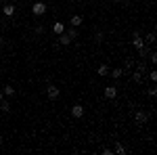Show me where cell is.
<instances>
[{
    "mask_svg": "<svg viewBox=\"0 0 157 155\" xmlns=\"http://www.w3.org/2000/svg\"><path fill=\"white\" fill-rule=\"evenodd\" d=\"M149 59H151V63H153V65L157 63V52H155V50H151V52H149Z\"/></svg>",
    "mask_w": 157,
    "mask_h": 155,
    "instance_id": "19",
    "label": "cell"
},
{
    "mask_svg": "<svg viewBox=\"0 0 157 155\" xmlns=\"http://www.w3.org/2000/svg\"><path fill=\"white\" fill-rule=\"evenodd\" d=\"M115 153L117 155H126V147H124L121 143H117V141H115Z\"/></svg>",
    "mask_w": 157,
    "mask_h": 155,
    "instance_id": "16",
    "label": "cell"
},
{
    "mask_svg": "<svg viewBox=\"0 0 157 155\" xmlns=\"http://www.w3.org/2000/svg\"><path fill=\"white\" fill-rule=\"evenodd\" d=\"M0 19H2V13H0Z\"/></svg>",
    "mask_w": 157,
    "mask_h": 155,
    "instance_id": "29",
    "label": "cell"
},
{
    "mask_svg": "<svg viewBox=\"0 0 157 155\" xmlns=\"http://www.w3.org/2000/svg\"><path fill=\"white\" fill-rule=\"evenodd\" d=\"M149 78H151V82H157V72H155V69L149 72Z\"/></svg>",
    "mask_w": 157,
    "mask_h": 155,
    "instance_id": "22",
    "label": "cell"
},
{
    "mask_svg": "<svg viewBox=\"0 0 157 155\" xmlns=\"http://www.w3.org/2000/svg\"><path fill=\"white\" fill-rule=\"evenodd\" d=\"M103 32H97V36H94V42H97V44H101V42H103Z\"/></svg>",
    "mask_w": 157,
    "mask_h": 155,
    "instance_id": "21",
    "label": "cell"
},
{
    "mask_svg": "<svg viewBox=\"0 0 157 155\" xmlns=\"http://www.w3.org/2000/svg\"><path fill=\"white\" fill-rule=\"evenodd\" d=\"M2 15H6V17H13V15H15V6H13V4H2Z\"/></svg>",
    "mask_w": 157,
    "mask_h": 155,
    "instance_id": "9",
    "label": "cell"
},
{
    "mask_svg": "<svg viewBox=\"0 0 157 155\" xmlns=\"http://www.w3.org/2000/svg\"><path fill=\"white\" fill-rule=\"evenodd\" d=\"M145 42L153 46V44H155V32H149V34H147V40H145Z\"/></svg>",
    "mask_w": 157,
    "mask_h": 155,
    "instance_id": "18",
    "label": "cell"
},
{
    "mask_svg": "<svg viewBox=\"0 0 157 155\" xmlns=\"http://www.w3.org/2000/svg\"><path fill=\"white\" fill-rule=\"evenodd\" d=\"M113 2H121V0H113Z\"/></svg>",
    "mask_w": 157,
    "mask_h": 155,
    "instance_id": "28",
    "label": "cell"
},
{
    "mask_svg": "<svg viewBox=\"0 0 157 155\" xmlns=\"http://www.w3.org/2000/svg\"><path fill=\"white\" fill-rule=\"evenodd\" d=\"M2 44H4V38H2V36H0V46H2Z\"/></svg>",
    "mask_w": 157,
    "mask_h": 155,
    "instance_id": "25",
    "label": "cell"
},
{
    "mask_svg": "<svg viewBox=\"0 0 157 155\" xmlns=\"http://www.w3.org/2000/svg\"><path fill=\"white\" fill-rule=\"evenodd\" d=\"M32 13H34V15H38V17H40V15H44V13H46V4H44L42 0L34 2V6H32Z\"/></svg>",
    "mask_w": 157,
    "mask_h": 155,
    "instance_id": "5",
    "label": "cell"
},
{
    "mask_svg": "<svg viewBox=\"0 0 157 155\" xmlns=\"http://www.w3.org/2000/svg\"><path fill=\"white\" fill-rule=\"evenodd\" d=\"M103 95H105V99H109V101H111V99H115V96H117V88H115L113 84H109L107 88H105V92H103Z\"/></svg>",
    "mask_w": 157,
    "mask_h": 155,
    "instance_id": "7",
    "label": "cell"
},
{
    "mask_svg": "<svg viewBox=\"0 0 157 155\" xmlns=\"http://www.w3.org/2000/svg\"><path fill=\"white\" fill-rule=\"evenodd\" d=\"M132 69H134V59H128V61H126V65H124V72L130 73Z\"/></svg>",
    "mask_w": 157,
    "mask_h": 155,
    "instance_id": "15",
    "label": "cell"
},
{
    "mask_svg": "<svg viewBox=\"0 0 157 155\" xmlns=\"http://www.w3.org/2000/svg\"><path fill=\"white\" fill-rule=\"evenodd\" d=\"M0 111H2V113H9V111H11V101L2 99V101H0Z\"/></svg>",
    "mask_w": 157,
    "mask_h": 155,
    "instance_id": "12",
    "label": "cell"
},
{
    "mask_svg": "<svg viewBox=\"0 0 157 155\" xmlns=\"http://www.w3.org/2000/svg\"><path fill=\"white\" fill-rule=\"evenodd\" d=\"M147 92H149V96H157V88H155V86H151Z\"/></svg>",
    "mask_w": 157,
    "mask_h": 155,
    "instance_id": "23",
    "label": "cell"
},
{
    "mask_svg": "<svg viewBox=\"0 0 157 155\" xmlns=\"http://www.w3.org/2000/svg\"><path fill=\"white\" fill-rule=\"evenodd\" d=\"M71 115L75 119H80V118H84V105H80V103H75L71 107Z\"/></svg>",
    "mask_w": 157,
    "mask_h": 155,
    "instance_id": "6",
    "label": "cell"
},
{
    "mask_svg": "<svg viewBox=\"0 0 157 155\" xmlns=\"http://www.w3.org/2000/svg\"><path fill=\"white\" fill-rule=\"evenodd\" d=\"M2 143H4V138H2V136H0V145H2Z\"/></svg>",
    "mask_w": 157,
    "mask_h": 155,
    "instance_id": "26",
    "label": "cell"
},
{
    "mask_svg": "<svg viewBox=\"0 0 157 155\" xmlns=\"http://www.w3.org/2000/svg\"><path fill=\"white\" fill-rule=\"evenodd\" d=\"M97 73L101 76V78L109 76V65H105V63H103V65H98V67H97Z\"/></svg>",
    "mask_w": 157,
    "mask_h": 155,
    "instance_id": "13",
    "label": "cell"
},
{
    "mask_svg": "<svg viewBox=\"0 0 157 155\" xmlns=\"http://www.w3.org/2000/svg\"><path fill=\"white\" fill-rule=\"evenodd\" d=\"M132 46L136 48V50H140V48L147 46V42H145V38L140 36V32H134L132 34Z\"/></svg>",
    "mask_w": 157,
    "mask_h": 155,
    "instance_id": "2",
    "label": "cell"
},
{
    "mask_svg": "<svg viewBox=\"0 0 157 155\" xmlns=\"http://www.w3.org/2000/svg\"><path fill=\"white\" fill-rule=\"evenodd\" d=\"M46 95H48V99H50V101L59 99V95H61L59 86H55V84H48V86H46Z\"/></svg>",
    "mask_w": 157,
    "mask_h": 155,
    "instance_id": "3",
    "label": "cell"
},
{
    "mask_svg": "<svg viewBox=\"0 0 157 155\" xmlns=\"http://www.w3.org/2000/svg\"><path fill=\"white\" fill-rule=\"evenodd\" d=\"M73 40H71V36L67 34V32H63V34H59V44L61 46H69Z\"/></svg>",
    "mask_w": 157,
    "mask_h": 155,
    "instance_id": "8",
    "label": "cell"
},
{
    "mask_svg": "<svg viewBox=\"0 0 157 155\" xmlns=\"http://www.w3.org/2000/svg\"><path fill=\"white\" fill-rule=\"evenodd\" d=\"M124 73H126V72H124V67H115V69H111V73H109V76H111L113 80H120Z\"/></svg>",
    "mask_w": 157,
    "mask_h": 155,
    "instance_id": "10",
    "label": "cell"
},
{
    "mask_svg": "<svg viewBox=\"0 0 157 155\" xmlns=\"http://www.w3.org/2000/svg\"><path fill=\"white\" fill-rule=\"evenodd\" d=\"M52 32H55L57 36L63 34V32H65V23H59V21H57V23H52Z\"/></svg>",
    "mask_w": 157,
    "mask_h": 155,
    "instance_id": "14",
    "label": "cell"
},
{
    "mask_svg": "<svg viewBox=\"0 0 157 155\" xmlns=\"http://www.w3.org/2000/svg\"><path fill=\"white\" fill-rule=\"evenodd\" d=\"M134 122H136L138 126H145L147 122H149V113H145V111H136V113H134Z\"/></svg>",
    "mask_w": 157,
    "mask_h": 155,
    "instance_id": "4",
    "label": "cell"
},
{
    "mask_svg": "<svg viewBox=\"0 0 157 155\" xmlns=\"http://www.w3.org/2000/svg\"><path fill=\"white\" fill-rule=\"evenodd\" d=\"M67 34L71 36V40H75V38H78V27H71V29H69Z\"/></svg>",
    "mask_w": 157,
    "mask_h": 155,
    "instance_id": "20",
    "label": "cell"
},
{
    "mask_svg": "<svg viewBox=\"0 0 157 155\" xmlns=\"http://www.w3.org/2000/svg\"><path fill=\"white\" fill-rule=\"evenodd\" d=\"M34 32H36L38 36H40V34H44V25H36V29H34Z\"/></svg>",
    "mask_w": 157,
    "mask_h": 155,
    "instance_id": "24",
    "label": "cell"
},
{
    "mask_svg": "<svg viewBox=\"0 0 157 155\" xmlns=\"http://www.w3.org/2000/svg\"><path fill=\"white\" fill-rule=\"evenodd\" d=\"M2 95H4V96H13V95H15V88H13L11 84H9V86H4V90H2Z\"/></svg>",
    "mask_w": 157,
    "mask_h": 155,
    "instance_id": "17",
    "label": "cell"
},
{
    "mask_svg": "<svg viewBox=\"0 0 157 155\" xmlns=\"http://www.w3.org/2000/svg\"><path fill=\"white\" fill-rule=\"evenodd\" d=\"M132 80L136 84H143V82H145V65H143V63H140V65L132 72Z\"/></svg>",
    "mask_w": 157,
    "mask_h": 155,
    "instance_id": "1",
    "label": "cell"
},
{
    "mask_svg": "<svg viewBox=\"0 0 157 155\" xmlns=\"http://www.w3.org/2000/svg\"><path fill=\"white\" fill-rule=\"evenodd\" d=\"M82 21H84V19H82L80 15H73L71 19H69V25H71V27H80V25H82Z\"/></svg>",
    "mask_w": 157,
    "mask_h": 155,
    "instance_id": "11",
    "label": "cell"
},
{
    "mask_svg": "<svg viewBox=\"0 0 157 155\" xmlns=\"http://www.w3.org/2000/svg\"><path fill=\"white\" fill-rule=\"evenodd\" d=\"M2 99H4V95H2V92H0V101H2Z\"/></svg>",
    "mask_w": 157,
    "mask_h": 155,
    "instance_id": "27",
    "label": "cell"
}]
</instances>
